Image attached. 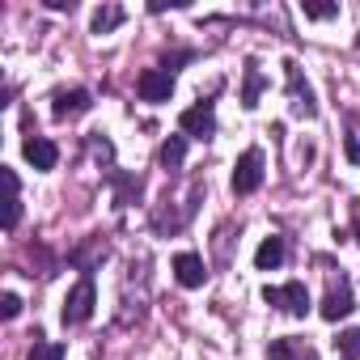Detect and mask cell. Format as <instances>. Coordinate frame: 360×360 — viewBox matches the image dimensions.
<instances>
[{"mask_svg":"<svg viewBox=\"0 0 360 360\" xmlns=\"http://www.w3.org/2000/svg\"><path fill=\"white\" fill-rule=\"evenodd\" d=\"M106 255H110V246H106L102 238H89V242H85L81 250H72V255H68V263H72V267H77L81 276H89V271H94V267H98V263H102Z\"/></svg>","mask_w":360,"mask_h":360,"instance_id":"cell-14","label":"cell"},{"mask_svg":"<svg viewBox=\"0 0 360 360\" xmlns=\"http://www.w3.org/2000/svg\"><path fill=\"white\" fill-rule=\"evenodd\" d=\"M267 356H271V360H314V352H309L301 339H271Z\"/></svg>","mask_w":360,"mask_h":360,"instance_id":"cell-16","label":"cell"},{"mask_svg":"<svg viewBox=\"0 0 360 360\" xmlns=\"http://www.w3.org/2000/svg\"><path fill=\"white\" fill-rule=\"evenodd\" d=\"M200 195H204V183H200V178H191L187 200H169V191H165V200L153 208V229H157V233H178V229H183V225L195 217Z\"/></svg>","mask_w":360,"mask_h":360,"instance_id":"cell-2","label":"cell"},{"mask_svg":"<svg viewBox=\"0 0 360 360\" xmlns=\"http://www.w3.org/2000/svg\"><path fill=\"white\" fill-rule=\"evenodd\" d=\"M356 309V297H352V284L339 276V280H330V288H326V297H322V318L326 322H339V318H347Z\"/></svg>","mask_w":360,"mask_h":360,"instance_id":"cell-9","label":"cell"},{"mask_svg":"<svg viewBox=\"0 0 360 360\" xmlns=\"http://www.w3.org/2000/svg\"><path fill=\"white\" fill-rule=\"evenodd\" d=\"M284 77H288V106H292V115H297V119H314V115H318V98H314L309 81L301 77V68H297L292 60L284 64Z\"/></svg>","mask_w":360,"mask_h":360,"instance_id":"cell-6","label":"cell"},{"mask_svg":"<svg viewBox=\"0 0 360 360\" xmlns=\"http://www.w3.org/2000/svg\"><path fill=\"white\" fill-rule=\"evenodd\" d=\"M178 127H183V136L212 140V136H217V106H212L208 98H200L195 106H187L183 115H178Z\"/></svg>","mask_w":360,"mask_h":360,"instance_id":"cell-5","label":"cell"},{"mask_svg":"<svg viewBox=\"0 0 360 360\" xmlns=\"http://www.w3.org/2000/svg\"><path fill=\"white\" fill-rule=\"evenodd\" d=\"M301 13L309 22H326V18H339V5H326V0H301Z\"/></svg>","mask_w":360,"mask_h":360,"instance_id":"cell-23","label":"cell"},{"mask_svg":"<svg viewBox=\"0 0 360 360\" xmlns=\"http://www.w3.org/2000/svg\"><path fill=\"white\" fill-rule=\"evenodd\" d=\"M0 314H5V318H18V314H22V297H18V292H5V297H0Z\"/></svg>","mask_w":360,"mask_h":360,"instance_id":"cell-25","label":"cell"},{"mask_svg":"<svg viewBox=\"0 0 360 360\" xmlns=\"http://www.w3.org/2000/svg\"><path fill=\"white\" fill-rule=\"evenodd\" d=\"M30 360H64V343H47L43 335H34V347H30Z\"/></svg>","mask_w":360,"mask_h":360,"instance_id":"cell-24","label":"cell"},{"mask_svg":"<svg viewBox=\"0 0 360 360\" xmlns=\"http://www.w3.org/2000/svg\"><path fill=\"white\" fill-rule=\"evenodd\" d=\"M284 259H288V242H284L280 233L263 238V246L255 250V267H259V271H276V267H284Z\"/></svg>","mask_w":360,"mask_h":360,"instance_id":"cell-12","label":"cell"},{"mask_svg":"<svg viewBox=\"0 0 360 360\" xmlns=\"http://www.w3.org/2000/svg\"><path fill=\"white\" fill-rule=\"evenodd\" d=\"M183 157H187V136H169V140L157 148V161H161L165 174H178V169H183Z\"/></svg>","mask_w":360,"mask_h":360,"instance_id":"cell-15","label":"cell"},{"mask_svg":"<svg viewBox=\"0 0 360 360\" xmlns=\"http://www.w3.org/2000/svg\"><path fill=\"white\" fill-rule=\"evenodd\" d=\"M110 183L119 187V204H136L140 200V178H127V174L110 169Z\"/></svg>","mask_w":360,"mask_h":360,"instance_id":"cell-21","label":"cell"},{"mask_svg":"<svg viewBox=\"0 0 360 360\" xmlns=\"http://www.w3.org/2000/svg\"><path fill=\"white\" fill-rule=\"evenodd\" d=\"M335 352H339V360H360V326H352V330H339V339H335Z\"/></svg>","mask_w":360,"mask_h":360,"instance_id":"cell-20","label":"cell"},{"mask_svg":"<svg viewBox=\"0 0 360 360\" xmlns=\"http://www.w3.org/2000/svg\"><path fill=\"white\" fill-rule=\"evenodd\" d=\"M94 305H98V292H94V276H81L72 284V292L64 297V326H81L94 318Z\"/></svg>","mask_w":360,"mask_h":360,"instance_id":"cell-3","label":"cell"},{"mask_svg":"<svg viewBox=\"0 0 360 360\" xmlns=\"http://www.w3.org/2000/svg\"><path fill=\"white\" fill-rule=\"evenodd\" d=\"M123 9L119 5H102V9H94V34H110V30H119L123 26Z\"/></svg>","mask_w":360,"mask_h":360,"instance_id":"cell-19","label":"cell"},{"mask_svg":"<svg viewBox=\"0 0 360 360\" xmlns=\"http://www.w3.org/2000/svg\"><path fill=\"white\" fill-rule=\"evenodd\" d=\"M119 326H136L148 309V255H131L127 276H123V297H119Z\"/></svg>","mask_w":360,"mask_h":360,"instance_id":"cell-1","label":"cell"},{"mask_svg":"<svg viewBox=\"0 0 360 360\" xmlns=\"http://www.w3.org/2000/svg\"><path fill=\"white\" fill-rule=\"evenodd\" d=\"M89 153H94V161H102V169L110 174V165H115V144H110L102 131H94V136H89Z\"/></svg>","mask_w":360,"mask_h":360,"instance_id":"cell-22","label":"cell"},{"mask_svg":"<svg viewBox=\"0 0 360 360\" xmlns=\"http://www.w3.org/2000/svg\"><path fill=\"white\" fill-rule=\"evenodd\" d=\"M356 238H360V221H356Z\"/></svg>","mask_w":360,"mask_h":360,"instance_id":"cell-27","label":"cell"},{"mask_svg":"<svg viewBox=\"0 0 360 360\" xmlns=\"http://www.w3.org/2000/svg\"><path fill=\"white\" fill-rule=\"evenodd\" d=\"M136 89H140L144 102H169L174 98V77L165 68H144L140 81H136Z\"/></svg>","mask_w":360,"mask_h":360,"instance_id":"cell-10","label":"cell"},{"mask_svg":"<svg viewBox=\"0 0 360 360\" xmlns=\"http://www.w3.org/2000/svg\"><path fill=\"white\" fill-rule=\"evenodd\" d=\"M356 56H360V34H356Z\"/></svg>","mask_w":360,"mask_h":360,"instance_id":"cell-26","label":"cell"},{"mask_svg":"<svg viewBox=\"0 0 360 360\" xmlns=\"http://www.w3.org/2000/svg\"><path fill=\"white\" fill-rule=\"evenodd\" d=\"M26 161H30L34 169H56V161H60L56 140H47V136H30V140H26Z\"/></svg>","mask_w":360,"mask_h":360,"instance_id":"cell-13","label":"cell"},{"mask_svg":"<svg viewBox=\"0 0 360 360\" xmlns=\"http://www.w3.org/2000/svg\"><path fill=\"white\" fill-rule=\"evenodd\" d=\"M263 85H267V81H263L259 64L250 60V64H246V81H242V106H246V110H255V106H259V94H263Z\"/></svg>","mask_w":360,"mask_h":360,"instance_id":"cell-18","label":"cell"},{"mask_svg":"<svg viewBox=\"0 0 360 360\" xmlns=\"http://www.w3.org/2000/svg\"><path fill=\"white\" fill-rule=\"evenodd\" d=\"M174 280L183 284V288H200V284L208 280V267H204V259H200V255H191V250L174 255Z\"/></svg>","mask_w":360,"mask_h":360,"instance_id":"cell-11","label":"cell"},{"mask_svg":"<svg viewBox=\"0 0 360 360\" xmlns=\"http://www.w3.org/2000/svg\"><path fill=\"white\" fill-rule=\"evenodd\" d=\"M89 110H94V94H89V89H60V94L51 98V115L64 119V123H72V119H81V115H89Z\"/></svg>","mask_w":360,"mask_h":360,"instance_id":"cell-8","label":"cell"},{"mask_svg":"<svg viewBox=\"0 0 360 360\" xmlns=\"http://www.w3.org/2000/svg\"><path fill=\"white\" fill-rule=\"evenodd\" d=\"M263 187V153L246 148L233 165V195H255Z\"/></svg>","mask_w":360,"mask_h":360,"instance_id":"cell-7","label":"cell"},{"mask_svg":"<svg viewBox=\"0 0 360 360\" xmlns=\"http://www.w3.org/2000/svg\"><path fill=\"white\" fill-rule=\"evenodd\" d=\"M5 187H9V204H5V229H18L22 221V187H18V174L5 169Z\"/></svg>","mask_w":360,"mask_h":360,"instance_id":"cell-17","label":"cell"},{"mask_svg":"<svg viewBox=\"0 0 360 360\" xmlns=\"http://www.w3.org/2000/svg\"><path fill=\"white\" fill-rule=\"evenodd\" d=\"M263 301L267 305H276V309H284V314H292V318H305L309 314V292H305V284L301 280H288V284H280V288H263Z\"/></svg>","mask_w":360,"mask_h":360,"instance_id":"cell-4","label":"cell"}]
</instances>
